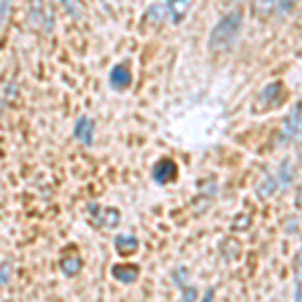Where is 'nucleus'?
<instances>
[{"label":"nucleus","mask_w":302,"mask_h":302,"mask_svg":"<svg viewBox=\"0 0 302 302\" xmlns=\"http://www.w3.org/2000/svg\"><path fill=\"white\" fill-rule=\"evenodd\" d=\"M214 300V290H208L206 292V298H204V302H212Z\"/></svg>","instance_id":"obj_17"},{"label":"nucleus","mask_w":302,"mask_h":302,"mask_svg":"<svg viewBox=\"0 0 302 302\" xmlns=\"http://www.w3.org/2000/svg\"><path fill=\"white\" fill-rule=\"evenodd\" d=\"M61 5L65 7V11L69 15H73V17L79 15V0H61Z\"/></svg>","instance_id":"obj_14"},{"label":"nucleus","mask_w":302,"mask_h":302,"mask_svg":"<svg viewBox=\"0 0 302 302\" xmlns=\"http://www.w3.org/2000/svg\"><path fill=\"white\" fill-rule=\"evenodd\" d=\"M296 302H302V252L296 262Z\"/></svg>","instance_id":"obj_11"},{"label":"nucleus","mask_w":302,"mask_h":302,"mask_svg":"<svg viewBox=\"0 0 302 302\" xmlns=\"http://www.w3.org/2000/svg\"><path fill=\"white\" fill-rule=\"evenodd\" d=\"M178 178V166L172 160H162L154 168V180L158 184H170Z\"/></svg>","instance_id":"obj_3"},{"label":"nucleus","mask_w":302,"mask_h":302,"mask_svg":"<svg viewBox=\"0 0 302 302\" xmlns=\"http://www.w3.org/2000/svg\"><path fill=\"white\" fill-rule=\"evenodd\" d=\"M11 276H13V264L11 262H3V264H0V286H7Z\"/></svg>","instance_id":"obj_12"},{"label":"nucleus","mask_w":302,"mask_h":302,"mask_svg":"<svg viewBox=\"0 0 302 302\" xmlns=\"http://www.w3.org/2000/svg\"><path fill=\"white\" fill-rule=\"evenodd\" d=\"M109 83H111V87L117 89V91L127 89V87L131 85V71H129V67H127L125 63L115 65V67L111 69V73H109Z\"/></svg>","instance_id":"obj_4"},{"label":"nucleus","mask_w":302,"mask_h":302,"mask_svg":"<svg viewBox=\"0 0 302 302\" xmlns=\"http://www.w3.org/2000/svg\"><path fill=\"white\" fill-rule=\"evenodd\" d=\"M9 15H11V0H3V3H0V29L7 23Z\"/></svg>","instance_id":"obj_13"},{"label":"nucleus","mask_w":302,"mask_h":302,"mask_svg":"<svg viewBox=\"0 0 302 302\" xmlns=\"http://www.w3.org/2000/svg\"><path fill=\"white\" fill-rule=\"evenodd\" d=\"M115 248L119 254H133L139 248V240L133 234H121L115 238Z\"/></svg>","instance_id":"obj_8"},{"label":"nucleus","mask_w":302,"mask_h":302,"mask_svg":"<svg viewBox=\"0 0 302 302\" xmlns=\"http://www.w3.org/2000/svg\"><path fill=\"white\" fill-rule=\"evenodd\" d=\"M111 276L123 284H131L139 278V268L135 264H115L111 268Z\"/></svg>","instance_id":"obj_6"},{"label":"nucleus","mask_w":302,"mask_h":302,"mask_svg":"<svg viewBox=\"0 0 302 302\" xmlns=\"http://www.w3.org/2000/svg\"><path fill=\"white\" fill-rule=\"evenodd\" d=\"M240 27H242V15L240 13H230L226 15L212 31L210 35V49L212 51H220V49H226L234 43V39L238 37L240 33Z\"/></svg>","instance_id":"obj_1"},{"label":"nucleus","mask_w":302,"mask_h":302,"mask_svg":"<svg viewBox=\"0 0 302 302\" xmlns=\"http://www.w3.org/2000/svg\"><path fill=\"white\" fill-rule=\"evenodd\" d=\"M294 3H296V0H282L280 7H282V11H288V9H292V7H294Z\"/></svg>","instance_id":"obj_16"},{"label":"nucleus","mask_w":302,"mask_h":302,"mask_svg":"<svg viewBox=\"0 0 302 302\" xmlns=\"http://www.w3.org/2000/svg\"><path fill=\"white\" fill-rule=\"evenodd\" d=\"M278 182L274 180V178H268L260 188H258V192H260V196H264V198H270V196H274L276 194V190H278V186H276Z\"/></svg>","instance_id":"obj_10"},{"label":"nucleus","mask_w":302,"mask_h":302,"mask_svg":"<svg viewBox=\"0 0 302 302\" xmlns=\"http://www.w3.org/2000/svg\"><path fill=\"white\" fill-rule=\"evenodd\" d=\"M300 121H302V103H296V105L292 107V111L286 115L284 123H282L280 135H282V141H284V143H288V141H292V139L296 137V133L300 131Z\"/></svg>","instance_id":"obj_2"},{"label":"nucleus","mask_w":302,"mask_h":302,"mask_svg":"<svg viewBox=\"0 0 302 302\" xmlns=\"http://www.w3.org/2000/svg\"><path fill=\"white\" fill-rule=\"evenodd\" d=\"M194 300H196V288L184 290V302H194Z\"/></svg>","instance_id":"obj_15"},{"label":"nucleus","mask_w":302,"mask_h":302,"mask_svg":"<svg viewBox=\"0 0 302 302\" xmlns=\"http://www.w3.org/2000/svg\"><path fill=\"white\" fill-rule=\"evenodd\" d=\"M97 222L103 226V228H109V230H113V228H117L119 224H121V212L117 210V208H105V210H101V208H97Z\"/></svg>","instance_id":"obj_7"},{"label":"nucleus","mask_w":302,"mask_h":302,"mask_svg":"<svg viewBox=\"0 0 302 302\" xmlns=\"http://www.w3.org/2000/svg\"><path fill=\"white\" fill-rule=\"evenodd\" d=\"M300 131H302V121H300Z\"/></svg>","instance_id":"obj_18"},{"label":"nucleus","mask_w":302,"mask_h":302,"mask_svg":"<svg viewBox=\"0 0 302 302\" xmlns=\"http://www.w3.org/2000/svg\"><path fill=\"white\" fill-rule=\"evenodd\" d=\"M61 270H63L65 276L73 278L83 270V260L79 256H67V258L61 260Z\"/></svg>","instance_id":"obj_9"},{"label":"nucleus","mask_w":302,"mask_h":302,"mask_svg":"<svg viewBox=\"0 0 302 302\" xmlns=\"http://www.w3.org/2000/svg\"><path fill=\"white\" fill-rule=\"evenodd\" d=\"M75 139H79L81 143H85V145H93V141H95V123H93V119H89V117H81L79 121H77V125H75Z\"/></svg>","instance_id":"obj_5"}]
</instances>
